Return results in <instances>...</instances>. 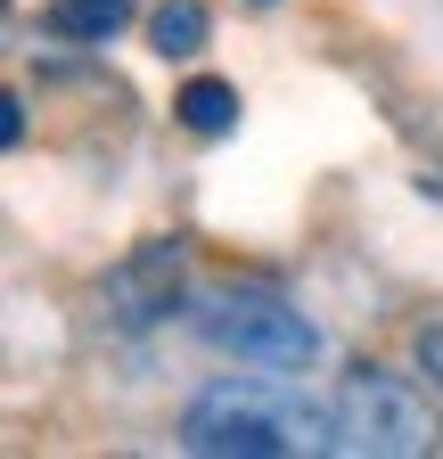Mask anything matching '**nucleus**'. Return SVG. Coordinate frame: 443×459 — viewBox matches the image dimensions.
Here are the masks:
<instances>
[{"label": "nucleus", "instance_id": "nucleus-1", "mask_svg": "<svg viewBox=\"0 0 443 459\" xmlns=\"http://www.w3.org/2000/svg\"><path fill=\"white\" fill-rule=\"evenodd\" d=\"M181 443L197 459H280V451H328V411L280 394V369L255 377H213L189 411H181Z\"/></svg>", "mask_w": 443, "mask_h": 459}, {"label": "nucleus", "instance_id": "nucleus-2", "mask_svg": "<svg viewBox=\"0 0 443 459\" xmlns=\"http://www.w3.org/2000/svg\"><path fill=\"white\" fill-rule=\"evenodd\" d=\"M189 328L213 344L222 361H239V369H280V377H296V369L320 361V328H312L296 304L263 296V287H222V296H197Z\"/></svg>", "mask_w": 443, "mask_h": 459}, {"label": "nucleus", "instance_id": "nucleus-3", "mask_svg": "<svg viewBox=\"0 0 443 459\" xmlns=\"http://www.w3.org/2000/svg\"><path fill=\"white\" fill-rule=\"evenodd\" d=\"M328 451H345V459H419V451H435V419L403 377L353 369L328 394Z\"/></svg>", "mask_w": 443, "mask_h": 459}, {"label": "nucleus", "instance_id": "nucleus-4", "mask_svg": "<svg viewBox=\"0 0 443 459\" xmlns=\"http://www.w3.org/2000/svg\"><path fill=\"white\" fill-rule=\"evenodd\" d=\"M173 287H181V247L173 238H148L132 263L107 271V304H116L124 328H148L156 312H173Z\"/></svg>", "mask_w": 443, "mask_h": 459}, {"label": "nucleus", "instance_id": "nucleus-5", "mask_svg": "<svg viewBox=\"0 0 443 459\" xmlns=\"http://www.w3.org/2000/svg\"><path fill=\"white\" fill-rule=\"evenodd\" d=\"M124 17H132V0H49L41 9V25L58 33V41H116L124 33Z\"/></svg>", "mask_w": 443, "mask_h": 459}, {"label": "nucleus", "instance_id": "nucleus-6", "mask_svg": "<svg viewBox=\"0 0 443 459\" xmlns=\"http://www.w3.org/2000/svg\"><path fill=\"white\" fill-rule=\"evenodd\" d=\"M173 115H181L197 140H222V132L239 124V91H230V82H213V74H197V82L173 99Z\"/></svg>", "mask_w": 443, "mask_h": 459}, {"label": "nucleus", "instance_id": "nucleus-7", "mask_svg": "<svg viewBox=\"0 0 443 459\" xmlns=\"http://www.w3.org/2000/svg\"><path fill=\"white\" fill-rule=\"evenodd\" d=\"M148 49H156V57H189V49H205V9H197V0H164V9L148 17Z\"/></svg>", "mask_w": 443, "mask_h": 459}, {"label": "nucleus", "instance_id": "nucleus-8", "mask_svg": "<svg viewBox=\"0 0 443 459\" xmlns=\"http://www.w3.org/2000/svg\"><path fill=\"white\" fill-rule=\"evenodd\" d=\"M411 361H419V377L443 394V320H427V328L411 336Z\"/></svg>", "mask_w": 443, "mask_h": 459}, {"label": "nucleus", "instance_id": "nucleus-9", "mask_svg": "<svg viewBox=\"0 0 443 459\" xmlns=\"http://www.w3.org/2000/svg\"><path fill=\"white\" fill-rule=\"evenodd\" d=\"M0 140H9V148L25 140V99H0Z\"/></svg>", "mask_w": 443, "mask_h": 459}]
</instances>
